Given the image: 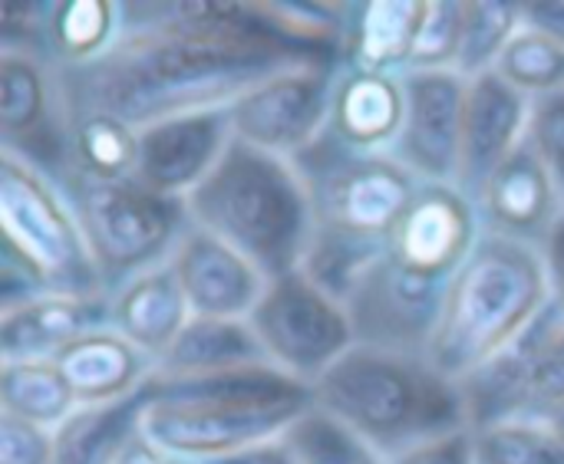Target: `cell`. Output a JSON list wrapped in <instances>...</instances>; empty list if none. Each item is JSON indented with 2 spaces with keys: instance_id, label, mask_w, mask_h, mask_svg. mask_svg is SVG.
Wrapping results in <instances>:
<instances>
[{
  "instance_id": "obj_33",
  "label": "cell",
  "mask_w": 564,
  "mask_h": 464,
  "mask_svg": "<svg viewBox=\"0 0 564 464\" xmlns=\"http://www.w3.org/2000/svg\"><path fill=\"white\" fill-rule=\"evenodd\" d=\"M463 23H466V3L430 0L423 23L416 30V43H413L406 73L456 69V56H459V43H463Z\"/></svg>"
},
{
  "instance_id": "obj_20",
  "label": "cell",
  "mask_w": 564,
  "mask_h": 464,
  "mask_svg": "<svg viewBox=\"0 0 564 464\" xmlns=\"http://www.w3.org/2000/svg\"><path fill=\"white\" fill-rule=\"evenodd\" d=\"M403 79L347 66L337 73L327 139L350 152H393L403 132Z\"/></svg>"
},
{
  "instance_id": "obj_30",
  "label": "cell",
  "mask_w": 564,
  "mask_h": 464,
  "mask_svg": "<svg viewBox=\"0 0 564 464\" xmlns=\"http://www.w3.org/2000/svg\"><path fill=\"white\" fill-rule=\"evenodd\" d=\"M519 23H522V3H499V0L466 3L456 73L463 79H476V76L496 69L509 40L519 33Z\"/></svg>"
},
{
  "instance_id": "obj_2",
  "label": "cell",
  "mask_w": 564,
  "mask_h": 464,
  "mask_svg": "<svg viewBox=\"0 0 564 464\" xmlns=\"http://www.w3.org/2000/svg\"><path fill=\"white\" fill-rule=\"evenodd\" d=\"M311 409H317L314 386L271 363L182 379L152 369L139 432L175 459L208 462L284 439Z\"/></svg>"
},
{
  "instance_id": "obj_39",
  "label": "cell",
  "mask_w": 564,
  "mask_h": 464,
  "mask_svg": "<svg viewBox=\"0 0 564 464\" xmlns=\"http://www.w3.org/2000/svg\"><path fill=\"white\" fill-rule=\"evenodd\" d=\"M522 23L558 40L564 46V0L558 3H522Z\"/></svg>"
},
{
  "instance_id": "obj_17",
  "label": "cell",
  "mask_w": 564,
  "mask_h": 464,
  "mask_svg": "<svg viewBox=\"0 0 564 464\" xmlns=\"http://www.w3.org/2000/svg\"><path fill=\"white\" fill-rule=\"evenodd\" d=\"M532 99L506 82L496 69L469 79L463 115V165L459 188L476 201L496 168L525 142Z\"/></svg>"
},
{
  "instance_id": "obj_10",
  "label": "cell",
  "mask_w": 564,
  "mask_h": 464,
  "mask_svg": "<svg viewBox=\"0 0 564 464\" xmlns=\"http://www.w3.org/2000/svg\"><path fill=\"white\" fill-rule=\"evenodd\" d=\"M469 429L506 419H552L564 406V307L552 303L499 360L459 383Z\"/></svg>"
},
{
  "instance_id": "obj_35",
  "label": "cell",
  "mask_w": 564,
  "mask_h": 464,
  "mask_svg": "<svg viewBox=\"0 0 564 464\" xmlns=\"http://www.w3.org/2000/svg\"><path fill=\"white\" fill-rule=\"evenodd\" d=\"M0 464H53V432L0 412Z\"/></svg>"
},
{
  "instance_id": "obj_32",
  "label": "cell",
  "mask_w": 564,
  "mask_h": 464,
  "mask_svg": "<svg viewBox=\"0 0 564 464\" xmlns=\"http://www.w3.org/2000/svg\"><path fill=\"white\" fill-rule=\"evenodd\" d=\"M284 442L297 464H390L383 452H377L370 442H364L321 409H311L304 419H297L288 429Z\"/></svg>"
},
{
  "instance_id": "obj_28",
  "label": "cell",
  "mask_w": 564,
  "mask_h": 464,
  "mask_svg": "<svg viewBox=\"0 0 564 464\" xmlns=\"http://www.w3.org/2000/svg\"><path fill=\"white\" fill-rule=\"evenodd\" d=\"M76 409L79 402L53 360L0 366V412L43 429H59Z\"/></svg>"
},
{
  "instance_id": "obj_15",
  "label": "cell",
  "mask_w": 564,
  "mask_h": 464,
  "mask_svg": "<svg viewBox=\"0 0 564 464\" xmlns=\"http://www.w3.org/2000/svg\"><path fill=\"white\" fill-rule=\"evenodd\" d=\"M228 109L188 112L139 129L135 181L165 198H185L218 165L231 142Z\"/></svg>"
},
{
  "instance_id": "obj_29",
  "label": "cell",
  "mask_w": 564,
  "mask_h": 464,
  "mask_svg": "<svg viewBox=\"0 0 564 464\" xmlns=\"http://www.w3.org/2000/svg\"><path fill=\"white\" fill-rule=\"evenodd\" d=\"M476 464H564V442L545 419H506L473 432Z\"/></svg>"
},
{
  "instance_id": "obj_8",
  "label": "cell",
  "mask_w": 564,
  "mask_h": 464,
  "mask_svg": "<svg viewBox=\"0 0 564 464\" xmlns=\"http://www.w3.org/2000/svg\"><path fill=\"white\" fill-rule=\"evenodd\" d=\"M297 165L311 181L317 228L377 241L390 237L423 185L397 152H350L327 135Z\"/></svg>"
},
{
  "instance_id": "obj_1",
  "label": "cell",
  "mask_w": 564,
  "mask_h": 464,
  "mask_svg": "<svg viewBox=\"0 0 564 464\" xmlns=\"http://www.w3.org/2000/svg\"><path fill=\"white\" fill-rule=\"evenodd\" d=\"M116 43L83 63L53 66L63 115L106 112L132 129L228 109L268 76L321 56L301 3H162L126 10Z\"/></svg>"
},
{
  "instance_id": "obj_4",
  "label": "cell",
  "mask_w": 564,
  "mask_h": 464,
  "mask_svg": "<svg viewBox=\"0 0 564 464\" xmlns=\"http://www.w3.org/2000/svg\"><path fill=\"white\" fill-rule=\"evenodd\" d=\"M549 303L545 254L525 241L482 231L473 254L449 277L426 363L459 386L516 346Z\"/></svg>"
},
{
  "instance_id": "obj_5",
  "label": "cell",
  "mask_w": 564,
  "mask_h": 464,
  "mask_svg": "<svg viewBox=\"0 0 564 464\" xmlns=\"http://www.w3.org/2000/svg\"><path fill=\"white\" fill-rule=\"evenodd\" d=\"M314 402L387 459L469 429L463 389L440 376L426 356L360 343L314 383Z\"/></svg>"
},
{
  "instance_id": "obj_6",
  "label": "cell",
  "mask_w": 564,
  "mask_h": 464,
  "mask_svg": "<svg viewBox=\"0 0 564 464\" xmlns=\"http://www.w3.org/2000/svg\"><path fill=\"white\" fill-rule=\"evenodd\" d=\"M0 264L20 270L40 294H106L59 175L10 148L0 155Z\"/></svg>"
},
{
  "instance_id": "obj_40",
  "label": "cell",
  "mask_w": 564,
  "mask_h": 464,
  "mask_svg": "<svg viewBox=\"0 0 564 464\" xmlns=\"http://www.w3.org/2000/svg\"><path fill=\"white\" fill-rule=\"evenodd\" d=\"M545 264H549V277H552V297L564 307V218L552 228V234L542 244Z\"/></svg>"
},
{
  "instance_id": "obj_9",
  "label": "cell",
  "mask_w": 564,
  "mask_h": 464,
  "mask_svg": "<svg viewBox=\"0 0 564 464\" xmlns=\"http://www.w3.org/2000/svg\"><path fill=\"white\" fill-rule=\"evenodd\" d=\"M248 323L268 363L307 386H314L357 346V330L347 307L304 270L268 280V290Z\"/></svg>"
},
{
  "instance_id": "obj_31",
  "label": "cell",
  "mask_w": 564,
  "mask_h": 464,
  "mask_svg": "<svg viewBox=\"0 0 564 464\" xmlns=\"http://www.w3.org/2000/svg\"><path fill=\"white\" fill-rule=\"evenodd\" d=\"M496 73L529 99L555 92L564 86V46L558 40L522 23L496 63Z\"/></svg>"
},
{
  "instance_id": "obj_23",
  "label": "cell",
  "mask_w": 564,
  "mask_h": 464,
  "mask_svg": "<svg viewBox=\"0 0 564 464\" xmlns=\"http://www.w3.org/2000/svg\"><path fill=\"white\" fill-rule=\"evenodd\" d=\"M268 363L254 330L248 320H221V317H192L172 350L155 363L159 376H208L241 366Z\"/></svg>"
},
{
  "instance_id": "obj_19",
  "label": "cell",
  "mask_w": 564,
  "mask_h": 464,
  "mask_svg": "<svg viewBox=\"0 0 564 464\" xmlns=\"http://www.w3.org/2000/svg\"><path fill=\"white\" fill-rule=\"evenodd\" d=\"M112 323L109 294H36L17 307L0 310V360L30 363L53 360L73 340L106 330Z\"/></svg>"
},
{
  "instance_id": "obj_16",
  "label": "cell",
  "mask_w": 564,
  "mask_h": 464,
  "mask_svg": "<svg viewBox=\"0 0 564 464\" xmlns=\"http://www.w3.org/2000/svg\"><path fill=\"white\" fill-rule=\"evenodd\" d=\"M192 317L248 320L268 290L264 274L215 234L188 224L169 257Z\"/></svg>"
},
{
  "instance_id": "obj_18",
  "label": "cell",
  "mask_w": 564,
  "mask_h": 464,
  "mask_svg": "<svg viewBox=\"0 0 564 464\" xmlns=\"http://www.w3.org/2000/svg\"><path fill=\"white\" fill-rule=\"evenodd\" d=\"M476 208L486 231L525 244H545L552 228L564 218V198L529 135L486 181Z\"/></svg>"
},
{
  "instance_id": "obj_37",
  "label": "cell",
  "mask_w": 564,
  "mask_h": 464,
  "mask_svg": "<svg viewBox=\"0 0 564 464\" xmlns=\"http://www.w3.org/2000/svg\"><path fill=\"white\" fill-rule=\"evenodd\" d=\"M106 464H195V462H185V459H175V455H169V452H162V449H155L139 429L106 459Z\"/></svg>"
},
{
  "instance_id": "obj_27",
  "label": "cell",
  "mask_w": 564,
  "mask_h": 464,
  "mask_svg": "<svg viewBox=\"0 0 564 464\" xmlns=\"http://www.w3.org/2000/svg\"><path fill=\"white\" fill-rule=\"evenodd\" d=\"M119 36V3L66 0L46 3L43 59L50 66H83L102 56Z\"/></svg>"
},
{
  "instance_id": "obj_24",
  "label": "cell",
  "mask_w": 564,
  "mask_h": 464,
  "mask_svg": "<svg viewBox=\"0 0 564 464\" xmlns=\"http://www.w3.org/2000/svg\"><path fill=\"white\" fill-rule=\"evenodd\" d=\"M423 13H426V3H413V0L360 3L357 20L344 40L347 66L367 69V73L403 76L413 43H416V30L423 23Z\"/></svg>"
},
{
  "instance_id": "obj_7",
  "label": "cell",
  "mask_w": 564,
  "mask_h": 464,
  "mask_svg": "<svg viewBox=\"0 0 564 464\" xmlns=\"http://www.w3.org/2000/svg\"><path fill=\"white\" fill-rule=\"evenodd\" d=\"M59 181L76 208L106 294L172 257L188 228L185 198L155 195L135 178L89 181L63 175Z\"/></svg>"
},
{
  "instance_id": "obj_34",
  "label": "cell",
  "mask_w": 564,
  "mask_h": 464,
  "mask_svg": "<svg viewBox=\"0 0 564 464\" xmlns=\"http://www.w3.org/2000/svg\"><path fill=\"white\" fill-rule=\"evenodd\" d=\"M529 142L535 145V152L549 165V172H552L564 198V86L532 99Z\"/></svg>"
},
{
  "instance_id": "obj_14",
  "label": "cell",
  "mask_w": 564,
  "mask_h": 464,
  "mask_svg": "<svg viewBox=\"0 0 564 464\" xmlns=\"http://www.w3.org/2000/svg\"><path fill=\"white\" fill-rule=\"evenodd\" d=\"M476 201L459 185L423 181L387 237V251L430 277L449 280L482 237Z\"/></svg>"
},
{
  "instance_id": "obj_26",
  "label": "cell",
  "mask_w": 564,
  "mask_h": 464,
  "mask_svg": "<svg viewBox=\"0 0 564 464\" xmlns=\"http://www.w3.org/2000/svg\"><path fill=\"white\" fill-rule=\"evenodd\" d=\"M149 406V379L129 399L109 406H79L53 429V464H106V459L139 429Z\"/></svg>"
},
{
  "instance_id": "obj_12",
  "label": "cell",
  "mask_w": 564,
  "mask_h": 464,
  "mask_svg": "<svg viewBox=\"0 0 564 464\" xmlns=\"http://www.w3.org/2000/svg\"><path fill=\"white\" fill-rule=\"evenodd\" d=\"M449 280L400 264L390 251L370 267L347 300L360 346L426 356Z\"/></svg>"
},
{
  "instance_id": "obj_38",
  "label": "cell",
  "mask_w": 564,
  "mask_h": 464,
  "mask_svg": "<svg viewBox=\"0 0 564 464\" xmlns=\"http://www.w3.org/2000/svg\"><path fill=\"white\" fill-rule=\"evenodd\" d=\"M195 464H297L294 462V452L288 449L284 439H274V442H261V445H251V449H241V452H231V455H221V459H208V462Z\"/></svg>"
},
{
  "instance_id": "obj_13",
  "label": "cell",
  "mask_w": 564,
  "mask_h": 464,
  "mask_svg": "<svg viewBox=\"0 0 564 464\" xmlns=\"http://www.w3.org/2000/svg\"><path fill=\"white\" fill-rule=\"evenodd\" d=\"M403 132L397 139V158L420 178L433 185H456L463 165V115L466 89L456 69L403 73Z\"/></svg>"
},
{
  "instance_id": "obj_11",
  "label": "cell",
  "mask_w": 564,
  "mask_h": 464,
  "mask_svg": "<svg viewBox=\"0 0 564 464\" xmlns=\"http://www.w3.org/2000/svg\"><path fill=\"white\" fill-rule=\"evenodd\" d=\"M334 82L337 63H301L268 76L228 106L231 135L274 155H304L327 132Z\"/></svg>"
},
{
  "instance_id": "obj_22",
  "label": "cell",
  "mask_w": 564,
  "mask_h": 464,
  "mask_svg": "<svg viewBox=\"0 0 564 464\" xmlns=\"http://www.w3.org/2000/svg\"><path fill=\"white\" fill-rule=\"evenodd\" d=\"M79 406H109L129 399L152 376V363L116 330H96L53 356Z\"/></svg>"
},
{
  "instance_id": "obj_21",
  "label": "cell",
  "mask_w": 564,
  "mask_h": 464,
  "mask_svg": "<svg viewBox=\"0 0 564 464\" xmlns=\"http://www.w3.org/2000/svg\"><path fill=\"white\" fill-rule=\"evenodd\" d=\"M109 303L112 330L122 333L152 366L172 350V343L192 320L188 297L169 261L126 280L116 297H109Z\"/></svg>"
},
{
  "instance_id": "obj_25",
  "label": "cell",
  "mask_w": 564,
  "mask_h": 464,
  "mask_svg": "<svg viewBox=\"0 0 564 464\" xmlns=\"http://www.w3.org/2000/svg\"><path fill=\"white\" fill-rule=\"evenodd\" d=\"M139 129L106 112H83L66 119V168L63 175L89 181L135 178ZM59 175V178H63Z\"/></svg>"
},
{
  "instance_id": "obj_36",
  "label": "cell",
  "mask_w": 564,
  "mask_h": 464,
  "mask_svg": "<svg viewBox=\"0 0 564 464\" xmlns=\"http://www.w3.org/2000/svg\"><path fill=\"white\" fill-rule=\"evenodd\" d=\"M390 464H476L473 429L449 432V435L420 442L413 449H403L390 459Z\"/></svg>"
},
{
  "instance_id": "obj_3",
  "label": "cell",
  "mask_w": 564,
  "mask_h": 464,
  "mask_svg": "<svg viewBox=\"0 0 564 464\" xmlns=\"http://www.w3.org/2000/svg\"><path fill=\"white\" fill-rule=\"evenodd\" d=\"M188 224L248 257L264 280L304 267L317 231L314 195L297 158L231 139L208 178L185 195Z\"/></svg>"
},
{
  "instance_id": "obj_41",
  "label": "cell",
  "mask_w": 564,
  "mask_h": 464,
  "mask_svg": "<svg viewBox=\"0 0 564 464\" xmlns=\"http://www.w3.org/2000/svg\"><path fill=\"white\" fill-rule=\"evenodd\" d=\"M549 426H552V429L558 432V439L564 442V406L558 409V412H555V416H552V419H549Z\"/></svg>"
}]
</instances>
